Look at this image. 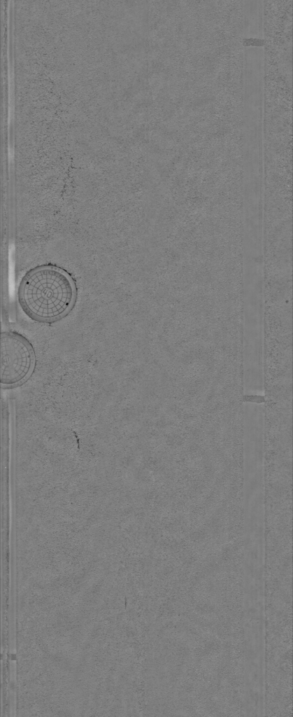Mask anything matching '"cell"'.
Returning a JSON list of instances; mask_svg holds the SVG:
<instances>
[{"label": "cell", "instance_id": "cell-2", "mask_svg": "<svg viewBox=\"0 0 293 717\" xmlns=\"http://www.w3.org/2000/svg\"><path fill=\"white\" fill-rule=\"evenodd\" d=\"M35 365L36 351L27 337L13 330L1 333L2 389H13L23 384L32 374Z\"/></svg>", "mask_w": 293, "mask_h": 717}, {"label": "cell", "instance_id": "cell-1", "mask_svg": "<svg viewBox=\"0 0 293 717\" xmlns=\"http://www.w3.org/2000/svg\"><path fill=\"white\" fill-rule=\"evenodd\" d=\"M76 287L64 271L52 267L31 270L22 279L18 303L32 320L50 323L63 318L76 299Z\"/></svg>", "mask_w": 293, "mask_h": 717}]
</instances>
